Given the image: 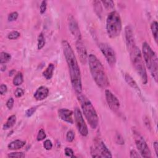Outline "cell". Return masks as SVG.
<instances>
[{
    "label": "cell",
    "mask_w": 158,
    "mask_h": 158,
    "mask_svg": "<svg viewBox=\"0 0 158 158\" xmlns=\"http://www.w3.org/2000/svg\"><path fill=\"white\" fill-rule=\"evenodd\" d=\"M62 46L69 68L72 87L77 94H81L82 91L81 72L74 52L66 40L62 41Z\"/></svg>",
    "instance_id": "1"
},
{
    "label": "cell",
    "mask_w": 158,
    "mask_h": 158,
    "mask_svg": "<svg viewBox=\"0 0 158 158\" xmlns=\"http://www.w3.org/2000/svg\"><path fill=\"white\" fill-rule=\"evenodd\" d=\"M88 62L91 76L97 85L101 88L108 87L109 85L108 77L102 63L97 57L93 54L89 55Z\"/></svg>",
    "instance_id": "2"
},
{
    "label": "cell",
    "mask_w": 158,
    "mask_h": 158,
    "mask_svg": "<svg viewBox=\"0 0 158 158\" xmlns=\"http://www.w3.org/2000/svg\"><path fill=\"white\" fill-rule=\"evenodd\" d=\"M142 56L146 67L149 70L154 81L157 83L158 79L157 56L156 52L146 42H144L142 45Z\"/></svg>",
    "instance_id": "3"
},
{
    "label": "cell",
    "mask_w": 158,
    "mask_h": 158,
    "mask_svg": "<svg viewBox=\"0 0 158 158\" xmlns=\"http://www.w3.org/2000/svg\"><path fill=\"white\" fill-rule=\"evenodd\" d=\"M78 100L80 103V106L84 114V115L89 124L91 129L97 128L99 122V119L97 112L93 106L91 101L85 96L81 94H78Z\"/></svg>",
    "instance_id": "4"
},
{
    "label": "cell",
    "mask_w": 158,
    "mask_h": 158,
    "mask_svg": "<svg viewBox=\"0 0 158 158\" xmlns=\"http://www.w3.org/2000/svg\"><path fill=\"white\" fill-rule=\"evenodd\" d=\"M129 53L133 67L140 77L142 83L146 85L148 83V73L140 49L136 46Z\"/></svg>",
    "instance_id": "5"
},
{
    "label": "cell",
    "mask_w": 158,
    "mask_h": 158,
    "mask_svg": "<svg viewBox=\"0 0 158 158\" xmlns=\"http://www.w3.org/2000/svg\"><path fill=\"white\" fill-rule=\"evenodd\" d=\"M122 20L120 14L115 10L111 12L106 19V31L111 38L119 37L122 31Z\"/></svg>",
    "instance_id": "6"
},
{
    "label": "cell",
    "mask_w": 158,
    "mask_h": 158,
    "mask_svg": "<svg viewBox=\"0 0 158 158\" xmlns=\"http://www.w3.org/2000/svg\"><path fill=\"white\" fill-rule=\"evenodd\" d=\"M93 157H112V156L106 145L101 140H97L91 148Z\"/></svg>",
    "instance_id": "7"
},
{
    "label": "cell",
    "mask_w": 158,
    "mask_h": 158,
    "mask_svg": "<svg viewBox=\"0 0 158 158\" xmlns=\"http://www.w3.org/2000/svg\"><path fill=\"white\" fill-rule=\"evenodd\" d=\"M134 140L136 148L140 151V154L142 157H151V153L148 145H147L143 136L136 130L133 132Z\"/></svg>",
    "instance_id": "8"
},
{
    "label": "cell",
    "mask_w": 158,
    "mask_h": 158,
    "mask_svg": "<svg viewBox=\"0 0 158 158\" xmlns=\"http://www.w3.org/2000/svg\"><path fill=\"white\" fill-rule=\"evenodd\" d=\"M99 48L106 58L110 66L114 67L116 63V55L113 48L108 43H101L99 44Z\"/></svg>",
    "instance_id": "9"
},
{
    "label": "cell",
    "mask_w": 158,
    "mask_h": 158,
    "mask_svg": "<svg viewBox=\"0 0 158 158\" xmlns=\"http://www.w3.org/2000/svg\"><path fill=\"white\" fill-rule=\"evenodd\" d=\"M74 119L79 132L82 136H87L88 134V129L83 119L82 112L78 108H76L74 111Z\"/></svg>",
    "instance_id": "10"
},
{
    "label": "cell",
    "mask_w": 158,
    "mask_h": 158,
    "mask_svg": "<svg viewBox=\"0 0 158 158\" xmlns=\"http://www.w3.org/2000/svg\"><path fill=\"white\" fill-rule=\"evenodd\" d=\"M68 24L69 30L72 35L74 37L76 40L82 39L81 32L79 27V24L76 18L72 15H69L68 16Z\"/></svg>",
    "instance_id": "11"
},
{
    "label": "cell",
    "mask_w": 158,
    "mask_h": 158,
    "mask_svg": "<svg viewBox=\"0 0 158 158\" xmlns=\"http://www.w3.org/2000/svg\"><path fill=\"white\" fill-rule=\"evenodd\" d=\"M125 38L128 51L130 52L136 46V43L133 30L130 25L126 26L125 28Z\"/></svg>",
    "instance_id": "12"
},
{
    "label": "cell",
    "mask_w": 158,
    "mask_h": 158,
    "mask_svg": "<svg viewBox=\"0 0 158 158\" xmlns=\"http://www.w3.org/2000/svg\"><path fill=\"white\" fill-rule=\"evenodd\" d=\"M105 97L109 107L114 111H116L120 108V102L118 98L109 90L105 91Z\"/></svg>",
    "instance_id": "13"
},
{
    "label": "cell",
    "mask_w": 158,
    "mask_h": 158,
    "mask_svg": "<svg viewBox=\"0 0 158 158\" xmlns=\"http://www.w3.org/2000/svg\"><path fill=\"white\" fill-rule=\"evenodd\" d=\"M76 49L77 51V53L79 55V57L80 58V62L82 63L83 64H86L87 61H88V54H87V49L84 45L82 39L76 40Z\"/></svg>",
    "instance_id": "14"
},
{
    "label": "cell",
    "mask_w": 158,
    "mask_h": 158,
    "mask_svg": "<svg viewBox=\"0 0 158 158\" xmlns=\"http://www.w3.org/2000/svg\"><path fill=\"white\" fill-rule=\"evenodd\" d=\"M73 112L66 108L60 109L58 111V115L59 118L62 121L70 124H73Z\"/></svg>",
    "instance_id": "15"
},
{
    "label": "cell",
    "mask_w": 158,
    "mask_h": 158,
    "mask_svg": "<svg viewBox=\"0 0 158 158\" xmlns=\"http://www.w3.org/2000/svg\"><path fill=\"white\" fill-rule=\"evenodd\" d=\"M49 94V89L44 86L39 87L34 93V98L37 101H42L46 99Z\"/></svg>",
    "instance_id": "16"
},
{
    "label": "cell",
    "mask_w": 158,
    "mask_h": 158,
    "mask_svg": "<svg viewBox=\"0 0 158 158\" xmlns=\"http://www.w3.org/2000/svg\"><path fill=\"white\" fill-rule=\"evenodd\" d=\"M124 79H125V82H127L128 85L131 88L134 89L136 92H137V93L139 94L141 96V91H140V87H139L138 84L136 83V82L135 81V80L132 77V76H130L129 73H125Z\"/></svg>",
    "instance_id": "17"
},
{
    "label": "cell",
    "mask_w": 158,
    "mask_h": 158,
    "mask_svg": "<svg viewBox=\"0 0 158 158\" xmlns=\"http://www.w3.org/2000/svg\"><path fill=\"white\" fill-rule=\"evenodd\" d=\"M25 142L20 140H16L14 141H13L10 143H9L7 145L8 148L11 150H17L19 149H21L25 146Z\"/></svg>",
    "instance_id": "18"
},
{
    "label": "cell",
    "mask_w": 158,
    "mask_h": 158,
    "mask_svg": "<svg viewBox=\"0 0 158 158\" xmlns=\"http://www.w3.org/2000/svg\"><path fill=\"white\" fill-rule=\"evenodd\" d=\"M55 70V65L53 64H49L46 70L43 72V76L46 80H50L53 76Z\"/></svg>",
    "instance_id": "19"
},
{
    "label": "cell",
    "mask_w": 158,
    "mask_h": 158,
    "mask_svg": "<svg viewBox=\"0 0 158 158\" xmlns=\"http://www.w3.org/2000/svg\"><path fill=\"white\" fill-rule=\"evenodd\" d=\"M16 122V115H12L7 119L6 122L3 125V130H7L12 128Z\"/></svg>",
    "instance_id": "20"
},
{
    "label": "cell",
    "mask_w": 158,
    "mask_h": 158,
    "mask_svg": "<svg viewBox=\"0 0 158 158\" xmlns=\"http://www.w3.org/2000/svg\"><path fill=\"white\" fill-rule=\"evenodd\" d=\"M24 82V77L22 72H18L13 79V84L15 86H20Z\"/></svg>",
    "instance_id": "21"
},
{
    "label": "cell",
    "mask_w": 158,
    "mask_h": 158,
    "mask_svg": "<svg viewBox=\"0 0 158 158\" xmlns=\"http://www.w3.org/2000/svg\"><path fill=\"white\" fill-rule=\"evenodd\" d=\"M10 59H11V56L10 54L6 52H1V55H0V63L1 64L7 63L10 61Z\"/></svg>",
    "instance_id": "22"
},
{
    "label": "cell",
    "mask_w": 158,
    "mask_h": 158,
    "mask_svg": "<svg viewBox=\"0 0 158 158\" xmlns=\"http://www.w3.org/2000/svg\"><path fill=\"white\" fill-rule=\"evenodd\" d=\"M151 30L152 31V34L153 37L156 41V43H157V39H158V28H157V21L154 20L152 22L151 25Z\"/></svg>",
    "instance_id": "23"
},
{
    "label": "cell",
    "mask_w": 158,
    "mask_h": 158,
    "mask_svg": "<svg viewBox=\"0 0 158 158\" xmlns=\"http://www.w3.org/2000/svg\"><path fill=\"white\" fill-rule=\"evenodd\" d=\"M46 43L45 38L43 33H40L38 37V49L39 50L43 48Z\"/></svg>",
    "instance_id": "24"
},
{
    "label": "cell",
    "mask_w": 158,
    "mask_h": 158,
    "mask_svg": "<svg viewBox=\"0 0 158 158\" xmlns=\"http://www.w3.org/2000/svg\"><path fill=\"white\" fill-rule=\"evenodd\" d=\"M93 6H94V11H95V13L98 16H100L102 13V7L101 4V2L98 1H93Z\"/></svg>",
    "instance_id": "25"
},
{
    "label": "cell",
    "mask_w": 158,
    "mask_h": 158,
    "mask_svg": "<svg viewBox=\"0 0 158 158\" xmlns=\"http://www.w3.org/2000/svg\"><path fill=\"white\" fill-rule=\"evenodd\" d=\"M46 135L45 131L43 129H41L39 130L38 135H37V141L40 142V141L46 139Z\"/></svg>",
    "instance_id": "26"
},
{
    "label": "cell",
    "mask_w": 158,
    "mask_h": 158,
    "mask_svg": "<svg viewBox=\"0 0 158 158\" xmlns=\"http://www.w3.org/2000/svg\"><path fill=\"white\" fill-rule=\"evenodd\" d=\"M20 36V33L17 31H13L7 35V38L9 40H16Z\"/></svg>",
    "instance_id": "27"
},
{
    "label": "cell",
    "mask_w": 158,
    "mask_h": 158,
    "mask_svg": "<svg viewBox=\"0 0 158 158\" xmlns=\"http://www.w3.org/2000/svg\"><path fill=\"white\" fill-rule=\"evenodd\" d=\"M101 3H103L105 8L107 9H112L114 7V3L113 1H110V0L109 1H102Z\"/></svg>",
    "instance_id": "28"
},
{
    "label": "cell",
    "mask_w": 158,
    "mask_h": 158,
    "mask_svg": "<svg viewBox=\"0 0 158 158\" xmlns=\"http://www.w3.org/2000/svg\"><path fill=\"white\" fill-rule=\"evenodd\" d=\"M115 143L118 145H124V140L122 136V135L119 133H117L116 134H115Z\"/></svg>",
    "instance_id": "29"
},
{
    "label": "cell",
    "mask_w": 158,
    "mask_h": 158,
    "mask_svg": "<svg viewBox=\"0 0 158 158\" xmlns=\"http://www.w3.org/2000/svg\"><path fill=\"white\" fill-rule=\"evenodd\" d=\"M25 156V154L22 152H15L9 153L7 155L8 157H17V158H22Z\"/></svg>",
    "instance_id": "30"
},
{
    "label": "cell",
    "mask_w": 158,
    "mask_h": 158,
    "mask_svg": "<svg viewBox=\"0 0 158 158\" xmlns=\"http://www.w3.org/2000/svg\"><path fill=\"white\" fill-rule=\"evenodd\" d=\"M75 139V133L72 130H69L66 134V140L68 142H72Z\"/></svg>",
    "instance_id": "31"
},
{
    "label": "cell",
    "mask_w": 158,
    "mask_h": 158,
    "mask_svg": "<svg viewBox=\"0 0 158 158\" xmlns=\"http://www.w3.org/2000/svg\"><path fill=\"white\" fill-rule=\"evenodd\" d=\"M46 8H47V1H43L41 3L40 7V11L41 15H43V14L45 13L46 10Z\"/></svg>",
    "instance_id": "32"
},
{
    "label": "cell",
    "mask_w": 158,
    "mask_h": 158,
    "mask_svg": "<svg viewBox=\"0 0 158 158\" xmlns=\"http://www.w3.org/2000/svg\"><path fill=\"white\" fill-rule=\"evenodd\" d=\"M19 16V14L17 12H13L9 14L7 19L9 22H13L17 19Z\"/></svg>",
    "instance_id": "33"
},
{
    "label": "cell",
    "mask_w": 158,
    "mask_h": 158,
    "mask_svg": "<svg viewBox=\"0 0 158 158\" xmlns=\"http://www.w3.org/2000/svg\"><path fill=\"white\" fill-rule=\"evenodd\" d=\"M43 146L45 150H51L52 148V143L50 140H46L43 143Z\"/></svg>",
    "instance_id": "34"
},
{
    "label": "cell",
    "mask_w": 158,
    "mask_h": 158,
    "mask_svg": "<svg viewBox=\"0 0 158 158\" xmlns=\"http://www.w3.org/2000/svg\"><path fill=\"white\" fill-rule=\"evenodd\" d=\"M24 94V90L22 88H18L14 91V95L17 98L22 97Z\"/></svg>",
    "instance_id": "35"
},
{
    "label": "cell",
    "mask_w": 158,
    "mask_h": 158,
    "mask_svg": "<svg viewBox=\"0 0 158 158\" xmlns=\"http://www.w3.org/2000/svg\"><path fill=\"white\" fill-rule=\"evenodd\" d=\"M37 110V107H32L28 109H27L25 112V115L27 118H30L32 115Z\"/></svg>",
    "instance_id": "36"
},
{
    "label": "cell",
    "mask_w": 158,
    "mask_h": 158,
    "mask_svg": "<svg viewBox=\"0 0 158 158\" xmlns=\"http://www.w3.org/2000/svg\"><path fill=\"white\" fill-rule=\"evenodd\" d=\"M64 151H65V154L66 156L69 157H75L74 153H73V150L71 148L67 147V148H65Z\"/></svg>",
    "instance_id": "37"
},
{
    "label": "cell",
    "mask_w": 158,
    "mask_h": 158,
    "mask_svg": "<svg viewBox=\"0 0 158 158\" xmlns=\"http://www.w3.org/2000/svg\"><path fill=\"white\" fill-rule=\"evenodd\" d=\"M14 100L13 98H10L6 102V106L9 109H12L14 106Z\"/></svg>",
    "instance_id": "38"
},
{
    "label": "cell",
    "mask_w": 158,
    "mask_h": 158,
    "mask_svg": "<svg viewBox=\"0 0 158 158\" xmlns=\"http://www.w3.org/2000/svg\"><path fill=\"white\" fill-rule=\"evenodd\" d=\"M130 157L131 158H134V157H136V158H138V157H142L141 155H140L139 154V153L135 151V150H132L130 151Z\"/></svg>",
    "instance_id": "39"
},
{
    "label": "cell",
    "mask_w": 158,
    "mask_h": 158,
    "mask_svg": "<svg viewBox=\"0 0 158 158\" xmlns=\"http://www.w3.org/2000/svg\"><path fill=\"white\" fill-rule=\"evenodd\" d=\"M7 91V87L4 84H1V86H0V93H1V95H3L4 94H5Z\"/></svg>",
    "instance_id": "40"
},
{
    "label": "cell",
    "mask_w": 158,
    "mask_h": 158,
    "mask_svg": "<svg viewBox=\"0 0 158 158\" xmlns=\"http://www.w3.org/2000/svg\"><path fill=\"white\" fill-rule=\"evenodd\" d=\"M153 146H154V148L155 150V153L157 156H158V143L157 142H155L153 144Z\"/></svg>",
    "instance_id": "41"
},
{
    "label": "cell",
    "mask_w": 158,
    "mask_h": 158,
    "mask_svg": "<svg viewBox=\"0 0 158 158\" xmlns=\"http://www.w3.org/2000/svg\"><path fill=\"white\" fill-rule=\"evenodd\" d=\"M6 67L5 66H2V67H1V71H2V72H3V71L6 70Z\"/></svg>",
    "instance_id": "42"
}]
</instances>
